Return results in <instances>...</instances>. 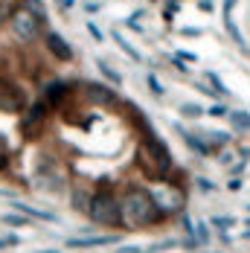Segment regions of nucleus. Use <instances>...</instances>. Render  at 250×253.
<instances>
[{
	"label": "nucleus",
	"instance_id": "10",
	"mask_svg": "<svg viewBox=\"0 0 250 253\" xmlns=\"http://www.w3.org/2000/svg\"><path fill=\"white\" fill-rule=\"evenodd\" d=\"M87 93H90L96 102H111L114 99V93H111L108 87H99V84H87Z\"/></svg>",
	"mask_w": 250,
	"mask_h": 253
},
{
	"label": "nucleus",
	"instance_id": "23",
	"mask_svg": "<svg viewBox=\"0 0 250 253\" xmlns=\"http://www.w3.org/2000/svg\"><path fill=\"white\" fill-rule=\"evenodd\" d=\"M3 143H6V140H3V134H0V146H3Z\"/></svg>",
	"mask_w": 250,
	"mask_h": 253
},
{
	"label": "nucleus",
	"instance_id": "17",
	"mask_svg": "<svg viewBox=\"0 0 250 253\" xmlns=\"http://www.w3.org/2000/svg\"><path fill=\"white\" fill-rule=\"evenodd\" d=\"M87 32H90L96 41H102V32H99V26H96V24H87Z\"/></svg>",
	"mask_w": 250,
	"mask_h": 253
},
{
	"label": "nucleus",
	"instance_id": "14",
	"mask_svg": "<svg viewBox=\"0 0 250 253\" xmlns=\"http://www.w3.org/2000/svg\"><path fill=\"white\" fill-rule=\"evenodd\" d=\"M9 15H12V6H9L6 0H0V24H3V21H9Z\"/></svg>",
	"mask_w": 250,
	"mask_h": 253
},
{
	"label": "nucleus",
	"instance_id": "24",
	"mask_svg": "<svg viewBox=\"0 0 250 253\" xmlns=\"http://www.w3.org/2000/svg\"><path fill=\"white\" fill-rule=\"evenodd\" d=\"M41 253H58V251H41Z\"/></svg>",
	"mask_w": 250,
	"mask_h": 253
},
{
	"label": "nucleus",
	"instance_id": "11",
	"mask_svg": "<svg viewBox=\"0 0 250 253\" xmlns=\"http://www.w3.org/2000/svg\"><path fill=\"white\" fill-rule=\"evenodd\" d=\"M230 123L239 128V131H248L250 128V114H245V111H233V114H230Z\"/></svg>",
	"mask_w": 250,
	"mask_h": 253
},
{
	"label": "nucleus",
	"instance_id": "20",
	"mask_svg": "<svg viewBox=\"0 0 250 253\" xmlns=\"http://www.w3.org/2000/svg\"><path fill=\"white\" fill-rule=\"evenodd\" d=\"M198 186L204 189V192H209V189H212V180H204V177H201V180H198Z\"/></svg>",
	"mask_w": 250,
	"mask_h": 253
},
{
	"label": "nucleus",
	"instance_id": "12",
	"mask_svg": "<svg viewBox=\"0 0 250 253\" xmlns=\"http://www.w3.org/2000/svg\"><path fill=\"white\" fill-rule=\"evenodd\" d=\"M96 67H99L102 73H105V79H111L114 84H123V76H120V73H117V70H114L108 61H102V58H99V61H96Z\"/></svg>",
	"mask_w": 250,
	"mask_h": 253
},
{
	"label": "nucleus",
	"instance_id": "4",
	"mask_svg": "<svg viewBox=\"0 0 250 253\" xmlns=\"http://www.w3.org/2000/svg\"><path fill=\"white\" fill-rule=\"evenodd\" d=\"M24 108V93L6 82H0V111H21Z\"/></svg>",
	"mask_w": 250,
	"mask_h": 253
},
{
	"label": "nucleus",
	"instance_id": "19",
	"mask_svg": "<svg viewBox=\"0 0 250 253\" xmlns=\"http://www.w3.org/2000/svg\"><path fill=\"white\" fill-rule=\"evenodd\" d=\"M236 3H239V0H224V15H230V12L236 9Z\"/></svg>",
	"mask_w": 250,
	"mask_h": 253
},
{
	"label": "nucleus",
	"instance_id": "1",
	"mask_svg": "<svg viewBox=\"0 0 250 253\" xmlns=\"http://www.w3.org/2000/svg\"><path fill=\"white\" fill-rule=\"evenodd\" d=\"M123 212H128V218L134 224H151V221L160 218V207L154 204V198L146 189H131L123 204Z\"/></svg>",
	"mask_w": 250,
	"mask_h": 253
},
{
	"label": "nucleus",
	"instance_id": "7",
	"mask_svg": "<svg viewBox=\"0 0 250 253\" xmlns=\"http://www.w3.org/2000/svg\"><path fill=\"white\" fill-rule=\"evenodd\" d=\"M224 29H227V35H230V38H233V41H236V44L242 47V52H248V44H245V38H242L239 26L233 24V18H230V15H224Z\"/></svg>",
	"mask_w": 250,
	"mask_h": 253
},
{
	"label": "nucleus",
	"instance_id": "22",
	"mask_svg": "<svg viewBox=\"0 0 250 253\" xmlns=\"http://www.w3.org/2000/svg\"><path fill=\"white\" fill-rule=\"evenodd\" d=\"M3 245H6V239H0V248H3Z\"/></svg>",
	"mask_w": 250,
	"mask_h": 253
},
{
	"label": "nucleus",
	"instance_id": "3",
	"mask_svg": "<svg viewBox=\"0 0 250 253\" xmlns=\"http://www.w3.org/2000/svg\"><path fill=\"white\" fill-rule=\"evenodd\" d=\"M87 215L96 221V224H105V227H114L123 221V207L117 204V198L111 192H96L90 204H87Z\"/></svg>",
	"mask_w": 250,
	"mask_h": 253
},
{
	"label": "nucleus",
	"instance_id": "8",
	"mask_svg": "<svg viewBox=\"0 0 250 253\" xmlns=\"http://www.w3.org/2000/svg\"><path fill=\"white\" fill-rule=\"evenodd\" d=\"M111 236H96V239H70V248H90V245H108Z\"/></svg>",
	"mask_w": 250,
	"mask_h": 253
},
{
	"label": "nucleus",
	"instance_id": "6",
	"mask_svg": "<svg viewBox=\"0 0 250 253\" xmlns=\"http://www.w3.org/2000/svg\"><path fill=\"white\" fill-rule=\"evenodd\" d=\"M67 93H70V84H67V82H50V84L44 87V96H47V102H61Z\"/></svg>",
	"mask_w": 250,
	"mask_h": 253
},
{
	"label": "nucleus",
	"instance_id": "21",
	"mask_svg": "<svg viewBox=\"0 0 250 253\" xmlns=\"http://www.w3.org/2000/svg\"><path fill=\"white\" fill-rule=\"evenodd\" d=\"M3 169H9V157L0 152V172H3Z\"/></svg>",
	"mask_w": 250,
	"mask_h": 253
},
{
	"label": "nucleus",
	"instance_id": "2",
	"mask_svg": "<svg viewBox=\"0 0 250 253\" xmlns=\"http://www.w3.org/2000/svg\"><path fill=\"white\" fill-rule=\"evenodd\" d=\"M9 26H12V32H15L21 41H32V38L41 35V29L47 26V21H44L38 12H32L29 6H18V9H12V15H9Z\"/></svg>",
	"mask_w": 250,
	"mask_h": 253
},
{
	"label": "nucleus",
	"instance_id": "18",
	"mask_svg": "<svg viewBox=\"0 0 250 253\" xmlns=\"http://www.w3.org/2000/svg\"><path fill=\"white\" fill-rule=\"evenodd\" d=\"M198 9H201V12H212V9H215V6H212V3H209V0H201V3H198Z\"/></svg>",
	"mask_w": 250,
	"mask_h": 253
},
{
	"label": "nucleus",
	"instance_id": "13",
	"mask_svg": "<svg viewBox=\"0 0 250 253\" xmlns=\"http://www.w3.org/2000/svg\"><path fill=\"white\" fill-rule=\"evenodd\" d=\"M180 114H186V117H201L204 108H198V105H180Z\"/></svg>",
	"mask_w": 250,
	"mask_h": 253
},
{
	"label": "nucleus",
	"instance_id": "9",
	"mask_svg": "<svg viewBox=\"0 0 250 253\" xmlns=\"http://www.w3.org/2000/svg\"><path fill=\"white\" fill-rule=\"evenodd\" d=\"M114 41H117V44H120L125 52H128V58H134V61H143V52L134 50V47H131V44H128V41L123 38V35H120V32H114Z\"/></svg>",
	"mask_w": 250,
	"mask_h": 253
},
{
	"label": "nucleus",
	"instance_id": "15",
	"mask_svg": "<svg viewBox=\"0 0 250 253\" xmlns=\"http://www.w3.org/2000/svg\"><path fill=\"white\" fill-rule=\"evenodd\" d=\"M3 221H6V224H15V227H21V224H24V218H21V215H9V212L3 215Z\"/></svg>",
	"mask_w": 250,
	"mask_h": 253
},
{
	"label": "nucleus",
	"instance_id": "16",
	"mask_svg": "<svg viewBox=\"0 0 250 253\" xmlns=\"http://www.w3.org/2000/svg\"><path fill=\"white\" fill-rule=\"evenodd\" d=\"M149 84H151V90H154L157 96L163 93V84H160V82H157V79H154V76H149Z\"/></svg>",
	"mask_w": 250,
	"mask_h": 253
},
{
	"label": "nucleus",
	"instance_id": "5",
	"mask_svg": "<svg viewBox=\"0 0 250 253\" xmlns=\"http://www.w3.org/2000/svg\"><path fill=\"white\" fill-rule=\"evenodd\" d=\"M47 50H50L58 61H70V58H73V47H70L58 32H47Z\"/></svg>",
	"mask_w": 250,
	"mask_h": 253
}]
</instances>
